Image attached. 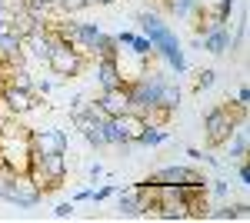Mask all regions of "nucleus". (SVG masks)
<instances>
[{"label": "nucleus", "mask_w": 250, "mask_h": 223, "mask_svg": "<svg viewBox=\"0 0 250 223\" xmlns=\"http://www.w3.org/2000/svg\"><path fill=\"white\" fill-rule=\"evenodd\" d=\"M230 137H233V140H227V147H230V160H244V157H247V127L240 123Z\"/></svg>", "instance_id": "4468645a"}, {"label": "nucleus", "mask_w": 250, "mask_h": 223, "mask_svg": "<svg viewBox=\"0 0 250 223\" xmlns=\"http://www.w3.org/2000/svg\"><path fill=\"white\" fill-rule=\"evenodd\" d=\"M54 213H57L60 220H67V217H74V203H57V206H54Z\"/></svg>", "instance_id": "412c9836"}, {"label": "nucleus", "mask_w": 250, "mask_h": 223, "mask_svg": "<svg viewBox=\"0 0 250 223\" xmlns=\"http://www.w3.org/2000/svg\"><path fill=\"white\" fill-rule=\"evenodd\" d=\"M167 10L177 14V17H190L200 10V0H167Z\"/></svg>", "instance_id": "2eb2a0df"}, {"label": "nucleus", "mask_w": 250, "mask_h": 223, "mask_svg": "<svg viewBox=\"0 0 250 223\" xmlns=\"http://www.w3.org/2000/svg\"><path fill=\"white\" fill-rule=\"evenodd\" d=\"M94 3H100V7H110V3H117V0H90V7Z\"/></svg>", "instance_id": "cd10ccee"}, {"label": "nucleus", "mask_w": 250, "mask_h": 223, "mask_svg": "<svg viewBox=\"0 0 250 223\" xmlns=\"http://www.w3.org/2000/svg\"><path fill=\"white\" fill-rule=\"evenodd\" d=\"M87 7H90L87 0H57V3H54V10H60L63 17H77V14L87 10Z\"/></svg>", "instance_id": "dca6fc26"}, {"label": "nucleus", "mask_w": 250, "mask_h": 223, "mask_svg": "<svg viewBox=\"0 0 250 223\" xmlns=\"http://www.w3.org/2000/svg\"><path fill=\"white\" fill-rule=\"evenodd\" d=\"M157 203V186L154 183H134L120 190V213L124 217H144Z\"/></svg>", "instance_id": "7ed1b4c3"}, {"label": "nucleus", "mask_w": 250, "mask_h": 223, "mask_svg": "<svg viewBox=\"0 0 250 223\" xmlns=\"http://www.w3.org/2000/svg\"><path fill=\"white\" fill-rule=\"evenodd\" d=\"M204 50H207V54H227V50H230V30H227V27H210V30H204Z\"/></svg>", "instance_id": "f8f14e48"}, {"label": "nucleus", "mask_w": 250, "mask_h": 223, "mask_svg": "<svg viewBox=\"0 0 250 223\" xmlns=\"http://www.w3.org/2000/svg\"><path fill=\"white\" fill-rule=\"evenodd\" d=\"M237 103H240V107H247V103H250V90H247V87L237 90Z\"/></svg>", "instance_id": "4be33fe9"}, {"label": "nucleus", "mask_w": 250, "mask_h": 223, "mask_svg": "<svg viewBox=\"0 0 250 223\" xmlns=\"http://www.w3.org/2000/svg\"><path fill=\"white\" fill-rule=\"evenodd\" d=\"M3 30H10V17H3V14H0V34H3Z\"/></svg>", "instance_id": "bb28decb"}, {"label": "nucleus", "mask_w": 250, "mask_h": 223, "mask_svg": "<svg viewBox=\"0 0 250 223\" xmlns=\"http://www.w3.org/2000/svg\"><path fill=\"white\" fill-rule=\"evenodd\" d=\"M87 173L97 180V177H104V167H100V163H90V170H87Z\"/></svg>", "instance_id": "a878e982"}, {"label": "nucleus", "mask_w": 250, "mask_h": 223, "mask_svg": "<svg viewBox=\"0 0 250 223\" xmlns=\"http://www.w3.org/2000/svg\"><path fill=\"white\" fill-rule=\"evenodd\" d=\"M97 83H100V90H110V87L124 83V70H120L117 57H100L97 60Z\"/></svg>", "instance_id": "9b49d317"}, {"label": "nucleus", "mask_w": 250, "mask_h": 223, "mask_svg": "<svg viewBox=\"0 0 250 223\" xmlns=\"http://www.w3.org/2000/svg\"><path fill=\"white\" fill-rule=\"evenodd\" d=\"M244 113H233L230 107H210L204 113V130H207V147H224L230 140V133L244 123Z\"/></svg>", "instance_id": "f257e3e1"}, {"label": "nucleus", "mask_w": 250, "mask_h": 223, "mask_svg": "<svg viewBox=\"0 0 250 223\" xmlns=\"http://www.w3.org/2000/svg\"><path fill=\"white\" fill-rule=\"evenodd\" d=\"M100 110L107 113V117H120V113L130 110V97H127V87L120 83V87H110V90L100 93V100H94Z\"/></svg>", "instance_id": "1a4fd4ad"}, {"label": "nucleus", "mask_w": 250, "mask_h": 223, "mask_svg": "<svg viewBox=\"0 0 250 223\" xmlns=\"http://www.w3.org/2000/svg\"><path fill=\"white\" fill-rule=\"evenodd\" d=\"M240 180H244V183H250V167L244 163V160H240Z\"/></svg>", "instance_id": "393cba45"}, {"label": "nucleus", "mask_w": 250, "mask_h": 223, "mask_svg": "<svg viewBox=\"0 0 250 223\" xmlns=\"http://www.w3.org/2000/svg\"><path fill=\"white\" fill-rule=\"evenodd\" d=\"M157 103L167 110H177V103H180V87L167 77H157Z\"/></svg>", "instance_id": "ddd939ff"}, {"label": "nucleus", "mask_w": 250, "mask_h": 223, "mask_svg": "<svg viewBox=\"0 0 250 223\" xmlns=\"http://www.w3.org/2000/svg\"><path fill=\"white\" fill-rule=\"evenodd\" d=\"M213 193H217V197H227V183H224V180H213Z\"/></svg>", "instance_id": "5701e85b"}, {"label": "nucleus", "mask_w": 250, "mask_h": 223, "mask_svg": "<svg viewBox=\"0 0 250 223\" xmlns=\"http://www.w3.org/2000/svg\"><path fill=\"white\" fill-rule=\"evenodd\" d=\"M3 120H7V117H0V130H3Z\"/></svg>", "instance_id": "c85d7f7f"}, {"label": "nucleus", "mask_w": 250, "mask_h": 223, "mask_svg": "<svg viewBox=\"0 0 250 223\" xmlns=\"http://www.w3.org/2000/svg\"><path fill=\"white\" fill-rule=\"evenodd\" d=\"M110 120H114L117 133H120L124 140H130V143H137L140 133H144V127H147L144 113H137V110H127V113H120V117H110Z\"/></svg>", "instance_id": "9d476101"}, {"label": "nucleus", "mask_w": 250, "mask_h": 223, "mask_svg": "<svg viewBox=\"0 0 250 223\" xmlns=\"http://www.w3.org/2000/svg\"><path fill=\"white\" fill-rule=\"evenodd\" d=\"M207 220H233V206L230 203L213 206V210H207Z\"/></svg>", "instance_id": "a211bd4d"}, {"label": "nucleus", "mask_w": 250, "mask_h": 223, "mask_svg": "<svg viewBox=\"0 0 250 223\" xmlns=\"http://www.w3.org/2000/svg\"><path fill=\"white\" fill-rule=\"evenodd\" d=\"M83 140H87L94 150H104V147H107V137H104V127H100V123H94L90 130H83Z\"/></svg>", "instance_id": "f3484780"}, {"label": "nucleus", "mask_w": 250, "mask_h": 223, "mask_svg": "<svg viewBox=\"0 0 250 223\" xmlns=\"http://www.w3.org/2000/svg\"><path fill=\"white\" fill-rule=\"evenodd\" d=\"M0 14H3V0H0Z\"/></svg>", "instance_id": "c756f323"}, {"label": "nucleus", "mask_w": 250, "mask_h": 223, "mask_svg": "<svg viewBox=\"0 0 250 223\" xmlns=\"http://www.w3.org/2000/svg\"><path fill=\"white\" fill-rule=\"evenodd\" d=\"M110 197V186H104V190H97V193H90V200H107Z\"/></svg>", "instance_id": "b1692460"}, {"label": "nucleus", "mask_w": 250, "mask_h": 223, "mask_svg": "<svg viewBox=\"0 0 250 223\" xmlns=\"http://www.w3.org/2000/svg\"><path fill=\"white\" fill-rule=\"evenodd\" d=\"M0 103H3L7 117H27L30 110H37V107H40V97L34 90L7 87V83H3V90H0Z\"/></svg>", "instance_id": "39448f33"}, {"label": "nucleus", "mask_w": 250, "mask_h": 223, "mask_svg": "<svg viewBox=\"0 0 250 223\" xmlns=\"http://www.w3.org/2000/svg\"><path fill=\"white\" fill-rule=\"evenodd\" d=\"M30 150L34 153H67V133L60 127H47V130L30 133Z\"/></svg>", "instance_id": "6e6552de"}, {"label": "nucleus", "mask_w": 250, "mask_h": 223, "mask_svg": "<svg viewBox=\"0 0 250 223\" xmlns=\"http://www.w3.org/2000/svg\"><path fill=\"white\" fill-rule=\"evenodd\" d=\"M47 67H50V74H54V77L70 80V77H80V74H83L87 57L80 54L77 47H70V43H57V47H54V54L47 57Z\"/></svg>", "instance_id": "f03ea898"}, {"label": "nucleus", "mask_w": 250, "mask_h": 223, "mask_svg": "<svg viewBox=\"0 0 250 223\" xmlns=\"http://www.w3.org/2000/svg\"><path fill=\"white\" fill-rule=\"evenodd\" d=\"M67 110H70V117H77V113L90 110V103H87V97H83V93H77V97L70 100V107H67Z\"/></svg>", "instance_id": "aec40b11"}, {"label": "nucleus", "mask_w": 250, "mask_h": 223, "mask_svg": "<svg viewBox=\"0 0 250 223\" xmlns=\"http://www.w3.org/2000/svg\"><path fill=\"white\" fill-rule=\"evenodd\" d=\"M147 183H170V186H207V180H204V173L193 167H160L154 170L150 177H147Z\"/></svg>", "instance_id": "20e7f679"}, {"label": "nucleus", "mask_w": 250, "mask_h": 223, "mask_svg": "<svg viewBox=\"0 0 250 223\" xmlns=\"http://www.w3.org/2000/svg\"><path fill=\"white\" fill-rule=\"evenodd\" d=\"M213 77H217V74H213L210 67H207V70H200V74H197V83H193V87H197V90H210V87H213Z\"/></svg>", "instance_id": "6ab92c4d"}, {"label": "nucleus", "mask_w": 250, "mask_h": 223, "mask_svg": "<svg viewBox=\"0 0 250 223\" xmlns=\"http://www.w3.org/2000/svg\"><path fill=\"white\" fill-rule=\"evenodd\" d=\"M157 77L154 80H150V77H140V80H134V83H124V87H127V97H130V110L147 113L157 103Z\"/></svg>", "instance_id": "0eeeda50"}, {"label": "nucleus", "mask_w": 250, "mask_h": 223, "mask_svg": "<svg viewBox=\"0 0 250 223\" xmlns=\"http://www.w3.org/2000/svg\"><path fill=\"white\" fill-rule=\"evenodd\" d=\"M7 203H17L23 210H30V206H37L43 200V190H40L27 173H17L14 170V180H10V190H7V197H3Z\"/></svg>", "instance_id": "423d86ee"}]
</instances>
